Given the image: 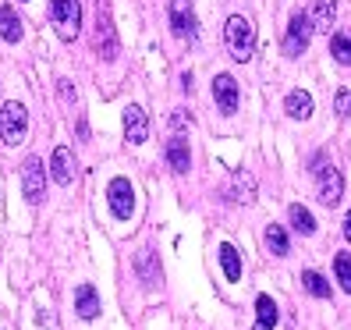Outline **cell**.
Segmentation results:
<instances>
[{"label":"cell","instance_id":"83f0119b","mask_svg":"<svg viewBox=\"0 0 351 330\" xmlns=\"http://www.w3.org/2000/svg\"><path fill=\"white\" fill-rule=\"evenodd\" d=\"M256 330H270V327H256Z\"/></svg>","mask_w":351,"mask_h":330},{"label":"cell","instance_id":"2e32d148","mask_svg":"<svg viewBox=\"0 0 351 330\" xmlns=\"http://www.w3.org/2000/svg\"><path fill=\"white\" fill-rule=\"evenodd\" d=\"M167 163H171L178 174H189V163H192L189 142H184V139H171V142H167Z\"/></svg>","mask_w":351,"mask_h":330},{"label":"cell","instance_id":"d6986e66","mask_svg":"<svg viewBox=\"0 0 351 330\" xmlns=\"http://www.w3.org/2000/svg\"><path fill=\"white\" fill-rule=\"evenodd\" d=\"M266 249H270L274 256H287V231L280 228V224H270V228H266Z\"/></svg>","mask_w":351,"mask_h":330},{"label":"cell","instance_id":"e0dca14e","mask_svg":"<svg viewBox=\"0 0 351 330\" xmlns=\"http://www.w3.org/2000/svg\"><path fill=\"white\" fill-rule=\"evenodd\" d=\"M220 266H223V277L227 281H238L241 277V259H238V249L231 241L220 245Z\"/></svg>","mask_w":351,"mask_h":330},{"label":"cell","instance_id":"6da1fadb","mask_svg":"<svg viewBox=\"0 0 351 330\" xmlns=\"http://www.w3.org/2000/svg\"><path fill=\"white\" fill-rule=\"evenodd\" d=\"M223 43H227V54H231L238 64L252 60V54H256V25L245 14H231L223 22Z\"/></svg>","mask_w":351,"mask_h":330},{"label":"cell","instance_id":"52a82bcc","mask_svg":"<svg viewBox=\"0 0 351 330\" xmlns=\"http://www.w3.org/2000/svg\"><path fill=\"white\" fill-rule=\"evenodd\" d=\"M107 199H110V210L117 220H128L132 210H135V189H132V181L128 178H114L107 185Z\"/></svg>","mask_w":351,"mask_h":330},{"label":"cell","instance_id":"3957f363","mask_svg":"<svg viewBox=\"0 0 351 330\" xmlns=\"http://www.w3.org/2000/svg\"><path fill=\"white\" fill-rule=\"evenodd\" d=\"M0 135H4L8 146H18V142H25L29 135V110L22 103H4V110H0Z\"/></svg>","mask_w":351,"mask_h":330},{"label":"cell","instance_id":"4fadbf2b","mask_svg":"<svg viewBox=\"0 0 351 330\" xmlns=\"http://www.w3.org/2000/svg\"><path fill=\"white\" fill-rule=\"evenodd\" d=\"M75 313L82 320H96L99 316V298H96V287L93 284H78V292H75Z\"/></svg>","mask_w":351,"mask_h":330},{"label":"cell","instance_id":"9c48e42d","mask_svg":"<svg viewBox=\"0 0 351 330\" xmlns=\"http://www.w3.org/2000/svg\"><path fill=\"white\" fill-rule=\"evenodd\" d=\"M213 99H217L220 114H234L238 110V82L231 75H217L213 78Z\"/></svg>","mask_w":351,"mask_h":330},{"label":"cell","instance_id":"7c38bea8","mask_svg":"<svg viewBox=\"0 0 351 330\" xmlns=\"http://www.w3.org/2000/svg\"><path fill=\"white\" fill-rule=\"evenodd\" d=\"M308 22H313V32H326L330 36V29H334V22H337V4L334 0H316Z\"/></svg>","mask_w":351,"mask_h":330},{"label":"cell","instance_id":"5bb4252c","mask_svg":"<svg viewBox=\"0 0 351 330\" xmlns=\"http://www.w3.org/2000/svg\"><path fill=\"white\" fill-rule=\"evenodd\" d=\"M284 110L291 114L295 121H305V117H313V96H308L305 89H291L284 96Z\"/></svg>","mask_w":351,"mask_h":330},{"label":"cell","instance_id":"484cf974","mask_svg":"<svg viewBox=\"0 0 351 330\" xmlns=\"http://www.w3.org/2000/svg\"><path fill=\"white\" fill-rule=\"evenodd\" d=\"M171 125H174V128H184V125H192V117L184 114V110H174V117H171Z\"/></svg>","mask_w":351,"mask_h":330},{"label":"cell","instance_id":"ba28073f","mask_svg":"<svg viewBox=\"0 0 351 330\" xmlns=\"http://www.w3.org/2000/svg\"><path fill=\"white\" fill-rule=\"evenodd\" d=\"M22 189H25V199H29V202H39V199H43V189H47V167H43V160H39V156H32V160L25 163Z\"/></svg>","mask_w":351,"mask_h":330},{"label":"cell","instance_id":"30bf717a","mask_svg":"<svg viewBox=\"0 0 351 330\" xmlns=\"http://www.w3.org/2000/svg\"><path fill=\"white\" fill-rule=\"evenodd\" d=\"M50 171H53V181L57 185H71L75 181V153H71V146H57L53 150Z\"/></svg>","mask_w":351,"mask_h":330},{"label":"cell","instance_id":"9a60e30c","mask_svg":"<svg viewBox=\"0 0 351 330\" xmlns=\"http://www.w3.org/2000/svg\"><path fill=\"white\" fill-rule=\"evenodd\" d=\"M25 36V25H22V18L14 14V8H0V39L4 43H18V39Z\"/></svg>","mask_w":351,"mask_h":330},{"label":"cell","instance_id":"277c9868","mask_svg":"<svg viewBox=\"0 0 351 330\" xmlns=\"http://www.w3.org/2000/svg\"><path fill=\"white\" fill-rule=\"evenodd\" d=\"M308 39H313V22H308V14H291V22H287V32H284V54L287 57H302Z\"/></svg>","mask_w":351,"mask_h":330},{"label":"cell","instance_id":"8992f818","mask_svg":"<svg viewBox=\"0 0 351 330\" xmlns=\"http://www.w3.org/2000/svg\"><path fill=\"white\" fill-rule=\"evenodd\" d=\"M167 18H171V29H174L178 39H195L199 22H195L192 0H171V4H167Z\"/></svg>","mask_w":351,"mask_h":330},{"label":"cell","instance_id":"603a6c76","mask_svg":"<svg viewBox=\"0 0 351 330\" xmlns=\"http://www.w3.org/2000/svg\"><path fill=\"white\" fill-rule=\"evenodd\" d=\"M256 316H259V327H274L277 323V305L270 295H259L256 298Z\"/></svg>","mask_w":351,"mask_h":330},{"label":"cell","instance_id":"4316f807","mask_svg":"<svg viewBox=\"0 0 351 330\" xmlns=\"http://www.w3.org/2000/svg\"><path fill=\"white\" fill-rule=\"evenodd\" d=\"M344 238L351 241V210H348V217H344Z\"/></svg>","mask_w":351,"mask_h":330},{"label":"cell","instance_id":"8fae6325","mask_svg":"<svg viewBox=\"0 0 351 330\" xmlns=\"http://www.w3.org/2000/svg\"><path fill=\"white\" fill-rule=\"evenodd\" d=\"M146 135H149L146 110L142 107H125V139L132 142V146H138V142H146Z\"/></svg>","mask_w":351,"mask_h":330},{"label":"cell","instance_id":"5b68a950","mask_svg":"<svg viewBox=\"0 0 351 330\" xmlns=\"http://www.w3.org/2000/svg\"><path fill=\"white\" fill-rule=\"evenodd\" d=\"M316 189H319V199L326 206H337L341 202V192H344V178L334 163H323L316 160Z\"/></svg>","mask_w":351,"mask_h":330},{"label":"cell","instance_id":"7402d4cb","mask_svg":"<svg viewBox=\"0 0 351 330\" xmlns=\"http://www.w3.org/2000/svg\"><path fill=\"white\" fill-rule=\"evenodd\" d=\"M291 224H295V231H302V235H313L316 231V217L305 210V206H291Z\"/></svg>","mask_w":351,"mask_h":330},{"label":"cell","instance_id":"7a4b0ae2","mask_svg":"<svg viewBox=\"0 0 351 330\" xmlns=\"http://www.w3.org/2000/svg\"><path fill=\"white\" fill-rule=\"evenodd\" d=\"M50 18H53L57 36L64 43H75L82 32V4L78 0H50Z\"/></svg>","mask_w":351,"mask_h":330},{"label":"cell","instance_id":"44dd1931","mask_svg":"<svg viewBox=\"0 0 351 330\" xmlns=\"http://www.w3.org/2000/svg\"><path fill=\"white\" fill-rule=\"evenodd\" d=\"M302 287H305L308 295H316V298H330V284H326L316 270H305V274H302Z\"/></svg>","mask_w":351,"mask_h":330},{"label":"cell","instance_id":"d4e9b609","mask_svg":"<svg viewBox=\"0 0 351 330\" xmlns=\"http://www.w3.org/2000/svg\"><path fill=\"white\" fill-rule=\"evenodd\" d=\"M334 107H337V114H341V117H348V114H351V93H348V89H341V93H337Z\"/></svg>","mask_w":351,"mask_h":330},{"label":"cell","instance_id":"cb8c5ba5","mask_svg":"<svg viewBox=\"0 0 351 330\" xmlns=\"http://www.w3.org/2000/svg\"><path fill=\"white\" fill-rule=\"evenodd\" d=\"M334 274H337V284L351 295V256L348 252H337L334 256Z\"/></svg>","mask_w":351,"mask_h":330},{"label":"cell","instance_id":"ffe728a7","mask_svg":"<svg viewBox=\"0 0 351 330\" xmlns=\"http://www.w3.org/2000/svg\"><path fill=\"white\" fill-rule=\"evenodd\" d=\"M153 263H156V252H153V249H142V256L135 259V270H138V277L146 281V284H153V281L160 277Z\"/></svg>","mask_w":351,"mask_h":330},{"label":"cell","instance_id":"ac0fdd59","mask_svg":"<svg viewBox=\"0 0 351 330\" xmlns=\"http://www.w3.org/2000/svg\"><path fill=\"white\" fill-rule=\"evenodd\" d=\"M330 54H334V60L337 64H351V36H344V32H334L330 36Z\"/></svg>","mask_w":351,"mask_h":330}]
</instances>
